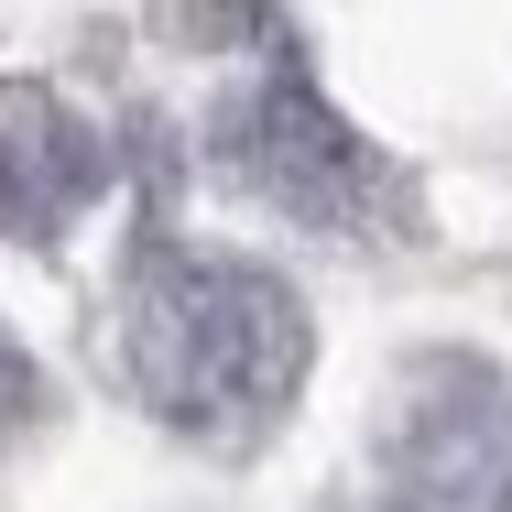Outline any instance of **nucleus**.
Returning <instances> with one entry per match:
<instances>
[{"instance_id": "nucleus-3", "label": "nucleus", "mask_w": 512, "mask_h": 512, "mask_svg": "<svg viewBox=\"0 0 512 512\" xmlns=\"http://www.w3.org/2000/svg\"><path fill=\"white\" fill-rule=\"evenodd\" d=\"M393 469L425 512H512V382L491 360H414L393 393Z\"/></svg>"}, {"instance_id": "nucleus-5", "label": "nucleus", "mask_w": 512, "mask_h": 512, "mask_svg": "<svg viewBox=\"0 0 512 512\" xmlns=\"http://www.w3.org/2000/svg\"><path fill=\"white\" fill-rule=\"evenodd\" d=\"M33 404H44V371H33V360H22V338L0 327V425H22Z\"/></svg>"}, {"instance_id": "nucleus-1", "label": "nucleus", "mask_w": 512, "mask_h": 512, "mask_svg": "<svg viewBox=\"0 0 512 512\" xmlns=\"http://www.w3.org/2000/svg\"><path fill=\"white\" fill-rule=\"evenodd\" d=\"M306 360H316L306 295L273 262L175 240V251H142V273L120 284V371L175 436L251 447L295 404Z\"/></svg>"}, {"instance_id": "nucleus-4", "label": "nucleus", "mask_w": 512, "mask_h": 512, "mask_svg": "<svg viewBox=\"0 0 512 512\" xmlns=\"http://www.w3.org/2000/svg\"><path fill=\"white\" fill-rule=\"evenodd\" d=\"M99 131L77 120V109L55 99V88H22V77H0V229H22V240H55L77 207L99 197Z\"/></svg>"}, {"instance_id": "nucleus-2", "label": "nucleus", "mask_w": 512, "mask_h": 512, "mask_svg": "<svg viewBox=\"0 0 512 512\" xmlns=\"http://www.w3.org/2000/svg\"><path fill=\"white\" fill-rule=\"evenodd\" d=\"M218 164L251 186L262 207H284L295 229H327V240H371L393 218V164L316 99L295 66L251 77L229 120H218Z\"/></svg>"}]
</instances>
